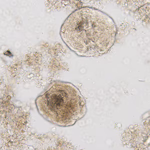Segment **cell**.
<instances>
[{
	"mask_svg": "<svg viewBox=\"0 0 150 150\" xmlns=\"http://www.w3.org/2000/svg\"><path fill=\"white\" fill-rule=\"evenodd\" d=\"M114 20L105 12L83 7L69 15L60 34L66 46L81 57L105 55L114 45L117 35Z\"/></svg>",
	"mask_w": 150,
	"mask_h": 150,
	"instance_id": "6da1fadb",
	"label": "cell"
},
{
	"mask_svg": "<svg viewBox=\"0 0 150 150\" xmlns=\"http://www.w3.org/2000/svg\"><path fill=\"white\" fill-rule=\"evenodd\" d=\"M38 112L49 123L61 127L73 126L84 118L86 101L80 90L70 82H52L35 100Z\"/></svg>",
	"mask_w": 150,
	"mask_h": 150,
	"instance_id": "7a4b0ae2",
	"label": "cell"
}]
</instances>
